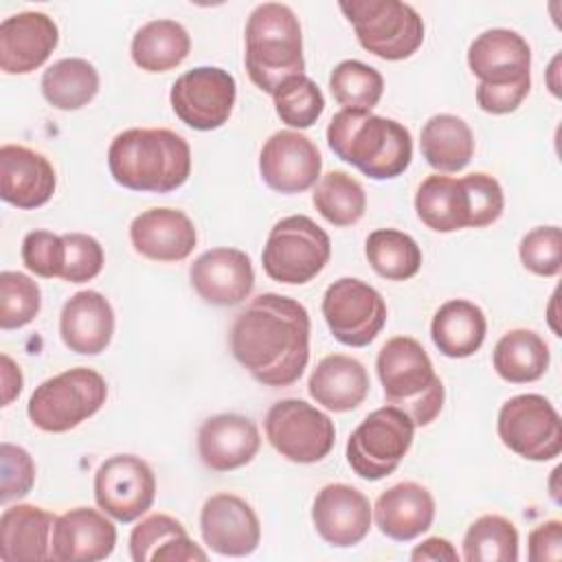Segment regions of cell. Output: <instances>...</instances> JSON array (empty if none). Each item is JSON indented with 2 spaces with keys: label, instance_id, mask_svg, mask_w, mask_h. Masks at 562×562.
I'll list each match as a JSON object with an SVG mask.
<instances>
[{
  "label": "cell",
  "instance_id": "cell-16",
  "mask_svg": "<svg viewBox=\"0 0 562 562\" xmlns=\"http://www.w3.org/2000/svg\"><path fill=\"white\" fill-rule=\"evenodd\" d=\"M204 544L231 558L250 555L261 540V525L255 509L237 494L220 492L204 501L200 512Z\"/></svg>",
  "mask_w": 562,
  "mask_h": 562
},
{
  "label": "cell",
  "instance_id": "cell-9",
  "mask_svg": "<svg viewBox=\"0 0 562 562\" xmlns=\"http://www.w3.org/2000/svg\"><path fill=\"white\" fill-rule=\"evenodd\" d=\"M415 424L397 406L369 413L347 439V463L364 481H380L397 470L413 446Z\"/></svg>",
  "mask_w": 562,
  "mask_h": 562
},
{
  "label": "cell",
  "instance_id": "cell-30",
  "mask_svg": "<svg viewBox=\"0 0 562 562\" xmlns=\"http://www.w3.org/2000/svg\"><path fill=\"white\" fill-rule=\"evenodd\" d=\"M487 321L479 305L465 299L446 301L432 316L430 338L448 358H468L485 340Z\"/></svg>",
  "mask_w": 562,
  "mask_h": 562
},
{
  "label": "cell",
  "instance_id": "cell-11",
  "mask_svg": "<svg viewBox=\"0 0 562 562\" xmlns=\"http://www.w3.org/2000/svg\"><path fill=\"white\" fill-rule=\"evenodd\" d=\"M266 437L288 461L316 463L331 452L336 428L316 406L305 400L288 397L270 406L266 415Z\"/></svg>",
  "mask_w": 562,
  "mask_h": 562
},
{
  "label": "cell",
  "instance_id": "cell-43",
  "mask_svg": "<svg viewBox=\"0 0 562 562\" xmlns=\"http://www.w3.org/2000/svg\"><path fill=\"white\" fill-rule=\"evenodd\" d=\"M66 259V244L61 235L50 231H31L22 239V261L24 266L44 279L61 277Z\"/></svg>",
  "mask_w": 562,
  "mask_h": 562
},
{
  "label": "cell",
  "instance_id": "cell-27",
  "mask_svg": "<svg viewBox=\"0 0 562 562\" xmlns=\"http://www.w3.org/2000/svg\"><path fill=\"white\" fill-rule=\"evenodd\" d=\"M369 373L364 364L345 353L325 356L312 371L307 391L316 404L334 413L358 408L369 393Z\"/></svg>",
  "mask_w": 562,
  "mask_h": 562
},
{
  "label": "cell",
  "instance_id": "cell-19",
  "mask_svg": "<svg viewBox=\"0 0 562 562\" xmlns=\"http://www.w3.org/2000/svg\"><path fill=\"white\" fill-rule=\"evenodd\" d=\"M59 42L57 24L42 11H22L0 24V68L7 75H26L40 68Z\"/></svg>",
  "mask_w": 562,
  "mask_h": 562
},
{
  "label": "cell",
  "instance_id": "cell-14",
  "mask_svg": "<svg viewBox=\"0 0 562 562\" xmlns=\"http://www.w3.org/2000/svg\"><path fill=\"white\" fill-rule=\"evenodd\" d=\"M156 498V476L136 454H114L94 474V501L99 509L119 522L140 518Z\"/></svg>",
  "mask_w": 562,
  "mask_h": 562
},
{
  "label": "cell",
  "instance_id": "cell-37",
  "mask_svg": "<svg viewBox=\"0 0 562 562\" xmlns=\"http://www.w3.org/2000/svg\"><path fill=\"white\" fill-rule=\"evenodd\" d=\"M312 204L334 226H351L367 211V193L362 184L347 171L334 169L321 176L314 187Z\"/></svg>",
  "mask_w": 562,
  "mask_h": 562
},
{
  "label": "cell",
  "instance_id": "cell-41",
  "mask_svg": "<svg viewBox=\"0 0 562 562\" xmlns=\"http://www.w3.org/2000/svg\"><path fill=\"white\" fill-rule=\"evenodd\" d=\"M42 307L40 285L13 270L0 272V327L20 329L29 325Z\"/></svg>",
  "mask_w": 562,
  "mask_h": 562
},
{
  "label": "cell",
  "instance_id": "cell-17",
  "mask_svg": "<svg viewBox=\"0 0 562 562\" xmlns=\"http://www.w3.org/2000/svg\"><path fill=\"white\" fill-rule=\"evenodd\" d=\"M189 279L198 296L215 307L239 305L255 288L250 257L239 248H211L189 268Z\"/></svg>",
  "mask_w": 562,
  "mask_h": 562
},
{
  "label": "cell",
  "instance_id": "cell-24",
  "mask_svg": "<svg viewBox=\"0 0 562 562\" xmlns=\"http://www.w3.org/2000/svg\"><path fill=\"white\" fill-rule=\"evenodd\" d=\"M468 66L479 83L503 86L531 79V48L512 29H487L468 48Z\"/></svg>",
  "mask_w": 562,
  "mask_h": 562
},
{
  "label": "cell",
  "instance_id": "cell-2",
  "mask_svg": "<svg viewBox=\"0 0 562 562\" xmlns=\"http://www.w3.org/2000/svg\"><path fill=\"white\" fill-rule=\"evenodd\" d=\"M108 169L130 191L169 193L191 176V147L167 127H132L110 143Z\"/></svg>",
  "mask_w": 562,
  "mask_h": 562
},
{
  "label": "cell",
  "instance_id": "cell-7",
  "mask_svg": "<svg viewBox=\"0 0 562 562\" xmlns=\"http://www.w3.org/2000/svg\"><path fill=\"white\" fill-rule=\"evenodd\" d=\"M329 257V235L312 217L290 215L270 228L261 263L272 281L303 285L321 274Z\"/></svg>",
  "mask_w": 562,
  "mask_h": 562
},
{
  "label": "cell",
  "instance_id": "cell-21",
  "mask_svg": "<svg viewBox=\"0 0 562 562\" xmlns=\"http://www.w3.org/2000/svg\"><path fill=\"white\" fill-rule=\"evenodd\" d=\"M259 446L257 424L237 413L213 415L198 428L200 461L213 472H231L250 463Z\"/></svg>",
  "mask_w": 562,
  "mask_h": 562
},
{
  "label": "cell",
  "instance_id": "cell-32",
  "mask_svg": "<svg viewBox=\"0 0 562 562\" xmlns=\"http://www.w3.org/2000/svg\"><path fill=\"white\" fill-rule=\"evenodd\" d=\"M422 156L439 173H457L474 156V134L470 125L454 114L430 116L419 136Z\"/></svg>",
  "mask_w": 562,
  "mask_h": 562
},
{
  "label": "cell",
  "instance_id": "cell-47",
  "mask_svg": "<svg viewBox=\"0 0 562 562\" xmlns=\"http://www.w3.org/2000/svg\"><path fill=\"white\" fill-rule=\"evenodd\" d=\"M529 88H531V79H522L516 83H503V86L479 83L476 86V103L487 114H509L522 103V99L529 94Z\"/></svg>",
  "mask_w": 562,
  "mask_h": 562
},
{
  "label": "cell",
  "instance_id": "cell-49",
  "mask_svg": "<svg viewBox=\"0 0 562 562\" xmlns=\"http://www.w3.org/2000/svg\"><path fill=\"white\" fill-rule=\"evenodd\" d=\"M413 562H459V553L450 540L432 536L411 551Z\"/></svg>",
  "mask_w": 562,
  "mask_h": 562
},
{
  "label": "cell",
  "instance_id": "cell-5",
  "mask_svg": "<svg viewBox=\"0 0 562 562\" xmlns=\"http://www.w3.org/2000/svg\"><path fill=\"white\" fill-rule=\"evenodd\" d=\"M384 397L402 408L415 426H428L443 408L446 391L432 360L419 340L411 336L389 338L375 360Z\"/></svg>",
  "mask_w": 562,
  "mask_h": 562
},
{
  "label": "cell",
  "instance_id": "cell-38",
  "mask_svg": "<svg viewBox=\"0 0 562 562\" xmlns=\"http://www.w3.org/2000/svg\"><path fill=\"white\" fill-rule=\"evenodd\" d=\"M463 560L468 562H516L518 531L516 525L498 514L476 518L463 536Z\"/></svg>",
  "mask_w": 562,
  "mask_h": 562
},
{
  "label": "cell",
  "instance_id": "cell-12",
  "mask_svg": "<svg viewBox=\"0 0 562 562\" xmlns=\"http://www.w3.org/2000/svg\"><path fill=\"white\" fill-rule=\"evenodd\" d=\"M321 310L331 336L347 347H367L386 323L382 294L356 277L334 281L323 294Z\"/></svg>",
  "mask_w": 562,
  "mask_h": 562
},
{
  "label": "cell",
  "instance_id": "cell-18",
  "mask_svg": "<svg viewBox=\"0 0 562 562\" xmlns=\"http://www.w3.org/2000/svg\"><path fill=\"white\" fill-rule=\"evenodd\" d=\"M312 522L318 536L331 547H353L371 529L369 498L353 485L329 483L312 503Z\"/></svg>",
  "mask_w": 562,
  "mask_h": 562
},
{
  "label": "cell",
  "instance_id": "cell-45",
  "mask_svg": "<svg viewBox=\"0 0 562 562\" xmlns=\"http://www.w3.org/2000/svg\"><path fill=\"white\" fill-rule=\"evenodd\" d=\"M66 244V259L61 279L68 283H86L103 268V246L86 233L61 235Z\"/></svg>",
  "mask_w": 562,
  "mask_h": 562
},
{
  "label": "cell",
  "instance_id": "cell-4",
  "mask_svg": "<svg viewBox=\"0 0 562 562\" xmlns=\"http://www.w3.org/2000/svg\"><path fill=\"white\" fill-rule=\"evenodd\" d=\"M246 70L250 81L272 94L290 77L303 75V37L294 11L281 2H263L246 22Z\"/></svg>",
  "mask_w": 562,
  "mask_h": 562
},
{
  "label": "cell",
  "instance_id": "cell-8",
  "mask_svg": "<svg viewBox=\"0 0 562 562\" xmlns=\"http://www.w3.org/2000/svg\"><path fill=\"white\" fill-rule=\"evenodd\" d=\"M340 11L353 24L360 46L386 61L411 57L424 42L419 13L400 0H351Z\"/></svg>",
  "mask_w": 562,
  "mask_h": 562
},
{
  "label": "cell",
  "instance_id": "cell-46",
  "mask_svg": "<svg viewBox=\"0 0 562 562\" xmlns=\"http://www.w3.org/2000/svg\"><path fill=\"white\" fill-rule=\"evenodd\" d=\"M35 483V463L31 454L4 441L0 446V501L9 503L11 498L26 496Z\"/></svg>",
  "mask_w": 562,
  "mask_h": 562
},
{
  "label": "cell",
  "instance_id": "cell-31",
  "mask_svg": "<svg viewBox=\"0 0 562 562\" xmlns=\"http://www.w3.org/2000/svg\"><path fill=\"white\" fill-rule=\"evenodd\" d=\"M417 217L437 233L470 228V198L463 178L432 173L415 193Z\"/></svg>",
  "mask_w": 562,
  "mask_h": 562
},
{
  "label": "cell",
  "instance_id": "cell-23",
  "mask_svg": "<svg viewBox=\"0 0 562 562\" xmlns=\"http://www.w3.org/2000/svg\"><path fill=\"white\" fill-rule=\"evenodd\" d=\"M130 241L138 255L151 261H182L198 241V233L187 213L178 209H147L130 224Z\"/></svg>",
  "mask_w": 562,
  "mask_h": 562
},
{
  "label": "cell",
  "instance_id": "cell-34",
  "mask_svg": "<svg viewBox=\"0 0 562 562\" xmlns=\"http://www.w3.org/2000/svg\"><path fill=\"white\" fill-rule=\"evenodd\" d=\"M191 50L187 29L176 20H151L132 37V61L145 72H167L180 66Z\"/></svg>",
  "mask_w": 562,
  "mask_h": 562
},
{
  "label": "cell",
  "instance_id": "cell-40",
  "mask_svg": "<svg viewBox=\"0 0 562 562\" xmlns=\"http://www.w3.org/2000/svg\"><path fill=\"white\" fill-rule=\"evenodd\" d=\"M277 116L296 130L312 127L323 110H325V97L314 79H310L305 72L290 77L272 92Z\"/></svg>",
  "mask_w": 562,
  "mask_h": 562
},
{
  "label": "cell",
  "instance_id": "cell-3",
  "mask_svg": "<svg viewBox=\"0 0 562 562\" xmlns=\"http://www.w3.org/2000/svg\"><path fill=\"white\" fill-rule=\"evenodd\" d=\"M327 145L367 178L391 180L402 176L413 158L411 132L369 110H340L327 125Z\"/></svg>",
  "mask_w": 562,
  "mask_h": 562
},
{
  "label": "cell",
  "instance_id": "cell-35",
  "mask_svg": "<svg viewBox=\"0 0 562 562\" xmlns=\"http://www.w3.org/2000/svg\"><path fill=\"white\" fill-rule=\"evenodd\" d=\"M44 99L64 112L88 105L99 92L97 68L81 57H66L48 66L40 81Z\"/></svg>",
  "mask_w": 562,
  "mask_h": 562
},
{
  "label": "cell",
  "instance_id": "cell-39",
  "mask_svg": "<svg viewBox=\"0 0 562 562\" xmlns=\"http://www.w3.org/2000/svg\"><path fill=\"white\" fill-rule=\"evenodd\" d=\"M329 90L342 110H369L375 108L384 92L382 75L358 59L340 61L329 75Z\"/></svg>",
  "mask_w": 562,
  "mask_h": 562
},
{
  "label": "cell",
  "instance_id": "cell-50",
  "mask_svg": "<svg viewBox=\"0 0 562 562\" xmlns=\"http://www.w3.org/2000/svg\"><path fill=\"white\" fill-rule=\"evenodd\" d=\"M22 382L20 367L7 353H2V406H9L13 397L20 395Z\"/></svg>",
  "mask_w": 562,
  "mask_h": 562
},
{
  "label": "cell",
  "instance_id": "cell-13",
  "mask_svg": "<svg viewBox=\"0 0 562 562\" xmlns=\"http://www.w3.org/2000/svg\"><path fill=\"white\" fill-rule=\"evenodd\" d=\"M235 77L217 66H198L182 72L169 92L176 116L200 132L222 127L235 105Z\"/></svg>",
  "mask_w": 562,
  "mask_h": 562
},
{
  "label": "cell",
  "instance_id": "cell-28",
  "mask_svg": "<svg viewBox=\"0 0 562 562\" xmlns=\"http://www.w3.org/2000/svg\"><path fill=\"white\" fill-rule=\"evenodd\" d=\"M55 516L37 505L18 503L0 516V560H50Z\"/></svg>",
  "mask_w": 562,
  "mask_h": 562
},
{
  "label": "cell",
  "instance_id": "cell-36",
  "mask_svg": "<svg viewBox=\"0 0 562 562\" xmlns=\"http://www.w3.org/2000/svg\"><path fill=\"white\" fill-rule=\"evenodd\" d=\"M369 266L389 281H406L422 268V248L397 228H378L364 241Z\"/></svg>",
  "mask_w": 562,
  "mask_h": 562
},
{
  "label": "cell",
  "instance_id": "cell-22",
  "mask_svg": "<svg viewBox=\"0 0 562 562\" xmlns=\"http://www.w3.org/2000/svg\"><path fill=\"white\" fill-rule=\"evenodd\" d=\"M55 169L48 158L24 145L0 147V198L18 209H37L55 193Z\"/></svg>",
  "mask_w": 562,
  "mask_h": 562
},
{
  "label": "cell",
  "instance_id": "cell-44",
  "mask_svg": "<svg viewBox=\"0 0 562 562\" xmlns=\"http://www.w3.org/2000/svg\"><path fill=\"white\" fill-rule=\"evenodd\" d=\"M463 184L470 198V228H483L494 224L505 209V195L501 182L483 171L463 176Z\"/></svg>",
  "mask_w": 562,
  "mask_h": 562
},
{
  "label": "cell",
  "instance_id": "cell-33",
  "mask_svg": "<svg viewBox=\"0 0 562 562\" xmlns=\"http://www.w3.org/2000/svg\"><path fill=\"white\" fill-rule=\"evenodd\" d=\"M549 345L533 329H509L494 347L492 364L509 384H527L540 380L549 369Z\"/></svg>",
  "mask_w": 562,
  "mask_h": 562
},
{
  "label": "cell",
  "instance_id": "cell-25",
  "mask_svg": "<svg viewBox=\"0 0 562 562\" xmlns=\"http://www.w3.org/2000/svg\"><path fill=\"white\" fill-rule=\"evenodd\" d=\"M114 334V310L97 290L72 294L59 314V336L64 345L81 356L105 351Z\"/></svg>",
  "mask_w": 562,
  "mask_h": 562
},
{
  "label": "cell",
  "instance_id": "cell-1",
  "mask_svg": "<svg viewBox=\"0 0 562 562\" xmlns=\"http://www.w3.org/2000/svg\"><path fill=\"white\" fill-rule=\"evenodd\" d=\"M235 360L266 386L294 384L310 360V314L290 296H255L233 321Z\"/></svg>",
  "mask_w": 562,
  "mask_h": 562
},
{
  "label": "cell",
  "instance_id": "cell-20",
  "mask_svg": "<svg viewBox=\"0 0 562 562\" xmlns=\"http://www.w3.org/2000/svg\"><path fill=\"white\" fill-rule=\"evenodd\" d=\"M116 547L114 522L92 507H75L57 516L50 538V560L97 562Z\"/></svg>",
  "mask_w": 562,
  "mask_h": 562
},
{
  "label": "cell",
  "instance_id": "cell-48",
  "mask_svg": "<svg viewBox=\"0 0 562 562\" xmlns=\"http://www.w3.org/2000/svg\"><path fill=\"white\" fill-rule=\"evenodd\" d=\"M529 560L531 562H558L562 558V522L547 520L529 533Z\"/></svg>",
  "mask_w": 562,
  "mask_h": 562
},
{
  "label": "cell",
  "instance_id": "cell-42",
  "mask_svg": "<svg viewBox=\"0 0 562 562\" xmlns=\"http://www.w3.org/2000/svg\"><path fill=\"white\" fill-rule=\"evenodd\" d=\"M522 266L538 277H555L562 268V231L558 226L531 228L518 246Z\"/></svg>",
  "mask_w": 562,
  "mask_h": 562
},
{
  "label": "cell",
  "instance_id": "cell-26",
  "mask_svg": "<svg viewBox=\"0 0 562 562\" xmlns=\"http://www.w3.org/2000/svg\"><path fill=\"white\" fill-rule=\"evenodd\" d=\"M371 516L386 538L408 542L430 529L435 520V498L424 485L404 481L378 496Z\"/></svg>",
  "mask_w": 562,
  "mask_h": 562
},
{
  "label": "cell",
  "instance_id": "cell-15",
  "mask_svg": "<svg viewBox=\"0 0 562 562\" xmlns=\"http://www.w3.org/2000/svg\"><path fill=\"white\" fill-rule=\"evenodd\" d=\"M318 147L294 130L274 132L261 147L259 173L261 180L277 193H303L321 178Z\"/></svg>",
  "mask_w": 562,
  "mask_h": 562
},
{
  "label": "cell",
  "instance_id": "cell-6",
  "mask_svg": "<svg viewBox=\"0 0 562 562\" xmlns=\"http://www.w3.org/2000/svg\"><path fill=\"white\" fill-rule=\"evenodd\" d=\"M108 397L101 373L75 367L44 380L29 397V419L44 432H66L92 417Z\"/></svg>",
  "mask_w": 562,
  "mask_h": 562
},
{
  "label": "cell",
  "instance_id": "cell-29",
  "mask_svg": "<svg viewBox=\"0 0 562 562\" xmlns=\"http://www.w3.org/2000/svg\"><path fill=\"white\" fill-rule=\"evenodd\" d=\"M134 562H204L206 551L189 538L184 525L167 514L143 518L130 533Z\"/></svg>",
  "mask_w": 562,
  "mask_h": 562
},
{
  "label": "cell",
  "instance_id": "cell-10",
  "mask_svg": "<svg viewBox=\"0 0 562 562\" xmlns=\"http://www.w3.org/2000/svg\"><path fill=\"white\" fill-rule=\"evenodd\" d=\"M496 430L512 452L529 461H551L562 450L560 415L538 393L509 397L498 411Z\"/></svg>",
  "mask_w": 562,
  "mask_h": 562
}]
</instances>
